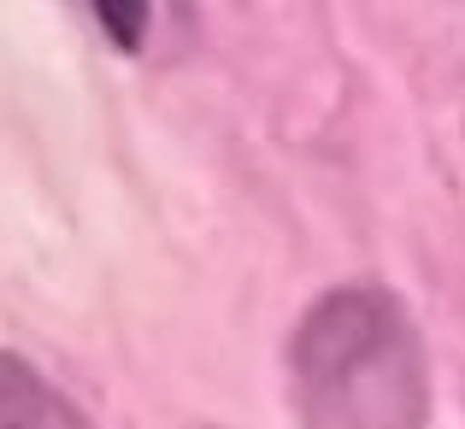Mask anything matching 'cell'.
<instances>
[{"mask_svg": "<svg viewBox=\"0 0 465 429\" xmlns=\"http://www.w3.org/2000/svg\"><path fill=\"white\" fill-rule=\"evenodd\" d=\"M289 400L301 429H424L430 353L383 283H341L289 336Z\"/></svg>", "mask_w": 465, "mask_h": 429, "instance_id": "1", "label": "cell"}, {"mask_svg": "<svg viewBox=\"0 0 465 429\" xmlns=\"http://www.w3.org/2000/svg\"><path fill=\"white\" fill-rule=\"evenodd\" d=\"M0 429H89V418L42 365L0 347Z\"/></svg>", "mask_w": 465, "mask_h": 429, "instance_id": "2", "label": "cell"}]
</instances>
